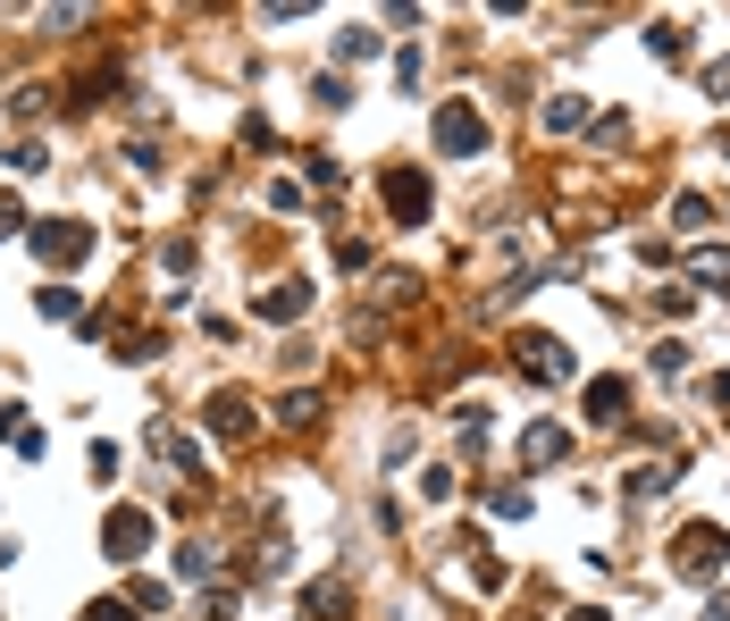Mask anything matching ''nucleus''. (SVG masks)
Masks as SVG:
<instances>
[{
  "mask_svg": "<svg viewBox=\"0 0 730 621\" xmlns=\"http://www.w3.org/2000/svg\"><path fill=\"white\" fill-rule=\"evenodd\" d=\"M546 126H554V135H579V126H588V101H579V93H554V101H546Z\"/></svg>",
  "mask_w": 730,
  "mask_h": 621,
  "instance_id": "nucleus-14",
  "label": "nucleus"
},
{
  "mask_svg": "<svg viewBox=\"0 0 730 621\" xmlns=\"http://www.w3.org/2000/svg\"><path fill=\"white\" fill-rule=\"evenodd\" d=\"M303 303H311V286L286 278V286H269V294H260V319H278V328H286V319H303Z\"/></svg>",
  "mask_w": 730,
  "mask_h": 621,
  "instance_id": "nucleus-10",
  "label": "nucleus"
},
{
  "mask_svg": "<svg viewBox=\"0 0 730 621\" xmlns=\"http://www.w3.org/2000/svg\"><path fill=\"white\" fill-rule=\"evenodd\" d=\"M143 546H152V512H135V504H118V512L101 521V555H110V562H135Z\"/></svg>",
  "mask_w": 730,
  "mask_h": 621,
  "instance_id": "nucleus-4",
  "label": "nucleus"
},
{
  "mask_svg": "<svg viewBox=\"0 0 730 621\" xmlns=\"http://www.w3.org/2000/svg\"><path fill=\"white\" fill-rule=\"evenodd\" d=\"M34 310H42V319H85V294H76V286H42Z\"/></svg>",
  "mask_w": 730,
  "mask_h": 621,
  "instance_id": "nucleus-13",
  "label": "nucleus"
},
{
  "mask_svg": "<svg viewBox=\"0 0 730 621\" xmlns=\"http://www.w3.org/2000/svg\"><path fill=\"white\" fill-rule=\"evenodd\" d=\"M202 429H210V436H244V429H253V395H235V386L210 395V404H202Z\"/></svg>",
  "mask_w": 730,
  "mask_h": 621,
  "instance_id": "nucleus-7",
  "label": "nucleus"
},
{
  "mask_svg": "<svg viewBox=\"0 0 730 621\" xmlns=\"http://www.w3.org/2000/svg\"><path fill=\"white\" fill-rule=\"evenodd\" d=\"M428 202H437V193H428V177H420V168H386V211L404 218V227H420V218H428Z\"/></svg>",
  "mask_w": 730,
  "mask_h": 621,
  "instance_id": "nucleus-6",
  "label": "nucleus"
},
{
  "mask_svg": "<svg viewBox=\"0 0 730 621\" xmlns=\"http://www.w3.org/2000/svg\"><path fill=\"white\" fill-rule=\"evenodd\" d=\"M689 269H697V286L730 294V252H722V244H697V261H689Z\"/></svg>",
  "mask_w": 730,
  "mask_h": 621,
  "instance_id": "nucleus-12",
  "label": "nucleus"
},
{
  "mask_svg": "<svg viewBox=\"0 0 730 621\" xmlns=\"http://www.w3.org/2000/svg\"><path fill=\"white\" fill-rule=\"evenodd\" d=\"M588 420H604V429L630 420V386H622V378H597V386H588Z\"/></svg>",
  "mask_w": 730,
  "mask_h": 621,
  "instance_id": "nucleus-9",
  "label": "nucleus"
},
{
  "mask_svg": "<svg viewBox=\"0 0 730 621\" xmlns=\"http://www.w3.org/2000/svg\"><path fill=\"white\" fill-rule=\"evenodd\" d=\"M646 51H655V60H689V26H680V17H655V26H646Z\"/></svg>",
  "mask_w": 730,
  "mask_h": 621,
  "instance_id": "nucleus-11",
  "label": "nucleus"
},
{
  "mask_svg": "<svg viewBox=\"0 0 730 621\" xmlns=\"http://www.w3.org/2000/svg\"><path fill=\"white\" fill-rule=\"evenodd\" d=\"M572 621H613V613H588V605H579V613H572Z\"/></svg>",
  "mask_w": 730,
  "mask_h": 621,
  "instance_id": "nucleus-20",
  "label": "nucleus"
},
{
  "mask_svg": "<svg viewBox=\"0 0 730 621\" xmlns=\"http://www.w3.org/2000/svg\"><path fill=\"white\" fill-rule=\"evenodd\" d=\"M487 504H496L504 521H521V512H529V487H496V496H487Z\"/></svg>",
  "mask_w": 730,
  "mask_h": 621,
  "instance_id": "nucleus-17",
  "label": "nucleus"
},
{
  "mask_svg": "<svg viewBox=\"0 0 730 621\" xmlns=\"http://www.w3.org/2000/svg\"><path fill=\"white\" fill-rule=\"evenodd\" d=\"M319 411H328V404H319V395H286V429H311Z\"/></svg>",
  "mask_w": 730,
  "mask_h": 621,
  "instance_id": "nucleus-16",
  "label": "nucleus"
},
{
  "mask_svg": "<svg viewBox=\"0 0 730 621\" xmlns=\"http://www.w3.org/2000/svg\"><path fill=\"white\" fill-rule=\"evenodd\" d=\"M85 621H135V605H118V596H110V605H85Z\"/></svg>",
  "mask_w": 730,
  "mask_h": 621,
  "instance_id": "nucleus-18",
  "label": "nucleus"
},
{
  "mask_svg": "<svg viewBox=\"0 0 730 621\" xmlns=\"http://www.w3.org/2000/svg\"><path fill=\"white\" fill-rule=\"evenodd\" d=\"M9 236H17V202L0 193V244H9Z\"/></svg>",
  "mask_w": 730,
  "mask_h": 621,
  "instance_id": "nucleus-19",
  "label": "nucleus"
},
{
  "mask_svg": "<svg viewBox=\"0 0 730 621\" xmlns=\"http://www.w3.org/2000/svg\"><path fill=\"white\" fill-rule=\"evenodd\" d=\"M478 143H487V118H478L471 101H445L437 110V152L462 160V152H478Z\"/></svg>",
  "mask_w": 730,
  "mask_h": 621,
  "instance_id": "nucleus-5",
  "label": "nucleus"
},
{
  "mask_svg": "<svg viewBox=\"0 0 730 621\" xmlns=\"http://www.w3.org/2000/svg\"><path fill=\"white\" fill-rule=\"evenodd\" d=\"M370 51H379V34H370V26H353V34H336V60H370Z\"/></svg>",
  "mask_w": 730,
  "mask_h": 621,
  "instance_id": "nucleus-15",
  "label": "nucleus"
},
{
  "mask_svg": "<svg viewBox=\"0 0 730 621\" xmlns=\"http://www.w3.org/2000/svg\"><path fill=\"white\" fill-rule=\"evenodd\" d=\"M671 571H680V580H722L730 571V529L689 521L680 537H671Z\"/></svg>",
  "mask_w": 730,
  "mask_h": 621,
  "instance_id": "nucleus-1",
  "label": "nucleus"
},
{
  "mask_svg": "<svg viewBox=\"0 0 730 621\" xmlns=\"http://www.w3.org/2000/svg\"><path fill=\"white\" fill-rule=\"evenodd\" d=\"M563 454H572V436L554 429V420H538V429L521 436V470H554V462H563Z\"/></svg>",
  "mask_w": 730,
  "mask_h": 621,
  "instance_id": "nucleus-8",
  "label": "nucleus"
},
{
  "mask_svg": "<svg viewBox=\"0 0 730 621\" xmlns=\"http://www.w3.org/2000/svg\"><path fill=\"white\" fill-rule=\"evenodd\" d=\"M512 362L538 378V386H563V378H572V344H563V337H546V328H529V337L512 344Z\"/></svg>",
  "mask_w": 730,
  "mask_h": 621,
  "instance_id": "nucleus-3",
  "label": "nucleus"
},
{
  "mask_svg": "<svg viewBox=\"0 0 730 621\" xmlns=\"http://www.w3.org/2000/svg\"><path fill=\"white\" fill-rule=\"evenodd\" d=\"M26 244H34V261H42V269H76V261L93 252V227H85V218H42Z\"/></svg>",
  "mask_w": 730,
  "mask_h": 621,
  "instance_id": "nucleus-2",
  "label": "nucleus"
}]
</instances>
